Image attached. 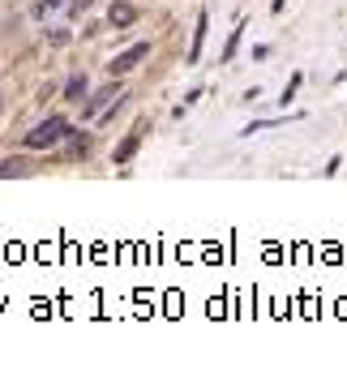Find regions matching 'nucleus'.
Wrapping results in <instances>:
<instances>
[{
	"label": "nucleus",
	"mask_w": 347,
	"mask_h": 377,
	"mask_svg": "<svg viewBox=\"0 0 347 377\" xmlns=\"http://www.w3.org/2000/svg\"><path fill=\"white\" fill-rule=\"evenodd\" d=\"M65 133H69V120H65V116H47L43 125H35V129L26 133V146H30V150H43V146H56Z\"/></svg>",
	"instance_id": "f257e3e1"
},
{
	"label": "nucleus",
	"mask_w": 347,
	"mask_h": 377,
	"mask_svg": "<svg viewBox=\"0 0 347 377\" xmlns=\"http://www.w3.org/2000/svg\"><path fill=\"white\" fill-rule=\"evenodd\" d=\"M146 51H150V43H133V47H129V51H121V56H116L107 69H111V73H129V69L146 56Z\"/></svg>",
	"instance_id": "f03ea898"
},
{
	"label": "nucleus",
	"mask_w": 347,
	"mask_h": 377,
	"mask_svg": "<svg viewBox=\"0 0 347 377\" xmlns=\"http://www.w3.org/2000/svg\"><path fill=\"white\" fill-rule=\"evenodd\" d=\"M107 22H111L116 30H125V26L138 22V9H133V5H111V9H107Z\"/></svg>",
	"instance_id": "7ed1b4c3"
},
{
	"label": "nucleus",
	"mask_w": 347,
	"mask_h": 377,
	"mask_svg": "<svg viewBox=\"0 0 347 377\" xmlns=\"http://www.w3.org/2000/svg\"><path fill=\"white\" fill-rule=\"evenodd\" d=\"M138 137H142V133H129V137L121 142V150H116V163H129V159H133V150H138Z\"/></svg>",
	"instance_id": "20e7f679"
},
{
	"label": "nucleus",
	"mask_w": 347,
	"mask_h": 377,
	"mask_svg": "<svg viewBox=\"0 0 347 377\" xmlns=\"http://www.w3.org/2000/svg\"><path fill=\"white\" fill-rule=\"evenodd\" d=\"M5 176H26V159H5V163H0V180Z\"/></svg>",
	"instance_id": "39448f33"
},
{
	"label": "nucleus",
	"mask_w": 347,
	"mask_h": 377,
	"mask_svg": "<svg viewBox=\"0 0 347 377\" xmlns=\"http://www.w3.org/2000/svg\"><path fill=\"white\" fill-rule=\"evenodd\" d=\"M86 94V78H69V86H65V99H82Z\"/></svg>",
	"instance_id": "423d86ee"
}]
</instances>
